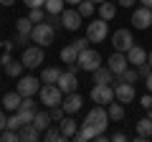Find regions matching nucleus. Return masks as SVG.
I'll return each mask as SVG.
<instances>
[{"instance_id":"58836bf2","label":"nucleus","mask_w":152,"mask_h":142,"mask_svg":"<svg viewBox=\"0 0 152 142\" xmlns=\"http://www.w3.org/2000/svg\"><path fill=\"white\" fill-rule=\"evenodd\" d=\"M86 43H91V41H89V38H76V41H74V43H71V46H74V48L79 51V53H81V51L86 48Z\"/></svg>"},{"instance_id":"c85d7f7f","label":"nucleus","mask_w":152,"mask_h":142,"mask_svg":"<svg viewBox=\"0 0 152 142\" xmlns=\"http://www.w3.org/2000/svg\"><path fill=\"white\" fill-rule=\"evenodd\" d=\"M46 13H64L66 10V0H46Z\"/></svg>"},{"instance_id":"bb28decb","label":"nucleus","mask_w":152,"mask_h":142,"mask_svg":"<svg viewBox=\"0 0 152 142\" xmlns=\"http://www.w3.org/2000/svg\"><path fill=\"white\" fill-rule=\"evenodd\" d=\"M61 61H64V64H76V61H79V51H76L74 46L61 48Z\"/></svg>"},{"instance_id":"49530a36","label":"nucleus","mask_w":152,"mask_h":142,"mask_svg":"<svg viewBox=\"0 0 152 142\" xmlns=\"http://www.w3.org/2000/svg\"><path fill=\"white\" fill-rule=\"evenodd\" d=\"M13 46H15V41H5V43H3V53H10Z\"/></svg>"},{"instance_id":"c756f323","label":"nucleus","mask_w":152,"mask_h":142,"mask_svg":"<svg viewBox=\"0 0 152 142\" xmlns=\"http://www.w3.org/2000/svg\"><path fill=\"white\" fill-rule=\"evenodd\" d=\"M33 26H36V23H33L31 18H18V23H15L18 33H26V36H31V33H33Z\"/></svg>"},{"instance_id":"393cba45","label":"nucleus","mask_w":152,"mask_h":142,"mask_svg":"<svg viewBox=\"0 0 152 142\" xmlns=\"http://www.w3.org/2000/svg\"><path fill=\"white\" fill-rule=\"evenodd\" d=\"M114 15H117V5H114V3H109V0H104L102 5H99V18H104V20H112Z\"/></svg>"},{"instance_id":"6e6d98bb","label":"nucleus","mask_w":152,"mask_h":142,"mask_svg":"<svg viewBox=\"0 0 152 142\" xmlns=\"http://www.w3.org/2000/svg\"><path fill=\"white\" fill-rule=\"evenodd\" d=\"M91 3H104V0H91Z\"/></svg>"},{"instance_id":"0eeeda50","label":"nucleus","mask_w":152,"mask_h":142,"mask_svg":"<svg viewBox=\"0 0 152 142\" xmlns=\"http://www.w3.org/2000/svg\"><path fill=\"white\" fill-rule=\"evenodd\" d=\"M112 46L114 51H122V53H127V51L134 46V38H132V33L127 31V28H119V31L112 33Z\"/></svg>"},{"instance_id":"2f4dec72","label":"nucleus","mask_w":152,"mask_h":142,"mask_svg":"<svg viewBox=\"0 0 152 142\" xmlns=\"http://www.w3.org/2000/svg\"><path fill=\"white\" fill-rule=\"evenodd\" d=\"M79 13H81V18H91L94 13H96V8H94L91 0H81V3H79Z\"/></svg>"},{"instance_id":"ddd939ff","label":"nucleus","mask_w":152,"mask_h":142,"mask_svg":"<svg viewBox=\"0 0 152 142\" xmlns=\"http://www.w3.org/2000/svg\"><path fill=\"white\" fill-rule=\"evenodd\" d=\"M56 84H58V89H61L64 94H71V91H76V89H79V79H76L74 71H64Z\"/></svg>"},{"instance_id":"1a4fd4ad","label":"nucleus","mask_w":152,"mask_h":142,"mask_svg":"<svg viewBox=\"0 0 152 142\" xmlns=\"http://www.w3.org/2000/svg\"><path fill=\"white\" fill-rule=\"evenodd\" d=\"M114 97H117V102H122V104H129L132 99H134V84L124 81V79L114 81Z\"/></svg>"},{"instance_id":"9d476101","label":"nucleus","mask_w":152,"mask_h":142,"mask_svg":"<svg viewBox=\"0 0 152 142\" xmlns=\"http://www.w3.org/2000/svg\"><path fill=\"white\" fill-rule=\"evenodd\" d=\"M107 66L117 74V76H122V74L129 69V59H127V53H122V51H114V53L107 59Z\"/></svg>"},{"instance_id":"ea45409f","label":"nucleus","mask_w":152,"mask_h":142,"mask_svg":"<svg viewBox=\"0 0 152 142\" xmlns=\"http://www.w3.org/2000/svg\"><path fill=\"white\" fill-rule=\"evenodd\" d=\"M137 71H140V76H145V79H147V76L152 74V66L145 61V64H140V66H137Z\"/></svg>"},{"instance_id":"8fccbe9b","label":"nucleus","mask_w":152,"mask_h":142,"mask_svg":"<svg viewBox=\"0 0 152 142\" xmlns=\"http://www.w3.org/2000/svg\"><path fill=\"white\" fill-rule=\"evenodd\" d=\"M147 89H150V94H152V74L147 76Z\"/></svg>"},{"instance_id":"412c9836","label":"nucleus","mask_w":152,"mask_h":142,"mask_svg":"<svg viewBox=\"0 0 152 142\" xmlns=\"http://www.w3.org/2000/svg\"><path fill=\"white\" fill-rule=\"evenodd\" d=\"M107 112H109V119L112 122H122L124 119V104L114 99L112 104H107Z\"/></svg>"},{"instance_id":"37998d69","label":"nucleus","mask_w":152,"mask_h":142,"mask_svg":"<svg viewBox=\"0 0 152 142\" xmlns=\"http://www.w3.org/2000/svg\"><path fill=\"white\" fill-rule=\"evenodd\" d=\"M140 104L145 107V109H150V107H152V94H145V97L140 99Z\"/></svg>"},{"instance_id":"20e7f679","label":"nucleus","mask_w":152,"mask_h":142,"mask_svg":"<svg viewBox=\"0 0 152 142\" xmlns=\"http://www.w3.org/2000/svg\"><path fill=\"white\" fill-rule=\"evenodd\" d=\"M43 46H26L23 48V56H20V61H23V66L26 69H38V66L43 64Z\"/></svg>"},{"instance_id":"6ab92c4d","label":"nucleus","mask_w":152,"mask_h":142,"mask_svg":"<svg viewBox=\"0 0 152 142\" xmlns=\"http://www.w3.org/2000/svg\"><path fill=\"white\" fill-rule=\"evenodd\" d=\"M20 102H23V94L18 91H10V94H5V97H3V104H5V109L8 112H18V107H20Z\"/></svg>"},{"instance_id":"4468645a","label":"nucleus","mask_w":152,"mask_h":142,"mask_svg":"<svg viewBox=\"0 0 152 142\" xmlns=\"http://www.w3.org/2000/svg\"><path fill=\"white\" fill-rule=\"evenodd\" d=\"M81 104H84L81 94L71 91V94H64V102H61V107H64V112H66V114H76V112L81 109Z\"/></svg>"},{"instance_id":"39448f33","label":"nucleus","mask_w":152,"mask_h":142,"mask_svg":"<svg viewBox=\"0 0 152 142\" xmlns=\"http://www.w3.org/2000/svg\"><path fill=\"white\" fill-rule=\"evenodd\" d=\"M38 97H41V104H46V109L64 102V91L58 89V84H46V86H41Z\"/></svg>"},{"instance_id":"aec40b11","label":"nucleus","mask_w":152,"mask_h":142,"mask_svg":"<svg viewBox=\"0 0 152 142\" xmlns=\"http://www.w3.org/2000/svg\"><path fill=\"white\" fill-rule=\"evenodd\" d=\"M3 69H5V74H8V76L20 79V76H23V69H26V66H23V61L10 59V61H5V64H3Z\"/></svg>"},{"instance_id":"6e6552de","label":"nucleus","mask_w":152,"mask_h":142,"mask_svg":"<svg viewBox=\"0 0 152 142\" xmlns=\"http://www.w3.org/2000/svg\"><path fill=\"white\" fill-rule=\"evenodd\" d=\"M79 66H81L84 71H96L99 66H102V56H99V51L84 48L81 53H79Z\"/></svg>"},{"instance_id":"de8ad7c7","label":"nucleus","mask_w":152,"mask_h":142,"mask_svg":"<svg viewBox=\"0 0 152 142\" xmlns=\"http://www.w3.org/2000/svg\"><path fill=\"white\" fill-rule=\"evenodd\" d=\"M117 3H119L122 8H132V5H134V3H137V0H117Z\"/></svg>"},{"instance_id":"7c9ffc66","label":"nucleus","mask_w":152,"mask_h":142,"mask_svg":"<svg viewBox=\"0 0 152 142\" xmlns=\"http://www.w3.org/2000/svg\"><path fill=\"white\" fill-rule=\"evenodd\" d=\"M43 135H46V140H48V142H61V140H66L64 132H61V127H53V124H51Z\"/></svg>"},{"instance_id":"f704fd0d","label":"nucleus","mask_w":152,"mask_h":142,"mask_svg":"<svg viewBox=\"0 0 152 142\" xmlns=\"http://www.w3.org/2000/svg\"><path fill=\"white\" fill-rule=\"evenodd\" d=\"M0 140H3V142H18L20 137H18V132H15V130H10V127H5V130L0 132Z\"/></svg>"},{"instance_id":"423d86ee","label":"nucleus","mask_w":152,"mask_h":142,"mask_svg":"<svg viewBox=\"0 0 152 142\" xmlns=\"http://www.w3.org/2000/svg\"><path fill=\"white\" fill-rule=\"evenodd\" d=\"M89 97H91V102L94 104H112L114 99V86H109V84H94L91 86V94H89Z\"/></svg>"},{"instance_id":"c9c22d12","label":"nucleus","mask_w":152,"mask_h":142,"mask_svg":"<svg viewBox=\"0 0 152 142\" xmlns=\"http://www.w3.org/2000/svg\"><path fill=\"white\" fill-rule=\"evenodd\" d=\"M48 112H51V119L53 122H61L66 117V112H64V107L61 104H56V107H48Z\"/></svg>"},{"instance_id":"9b49d317","label":"nucleus","mask_w":152,"mask_h":142,"mask_svg":"<svg viewBox=\"0 0 152 142\" xmlns=\"http://www.w3.org/2000/svg\"><path fill=\"white\" fill-rule=\"evenodd\" d=\"M132 26L140 28V31H147V28L152 26V8H137L134 13H132Z\"/></svg>"},{"instance_id":"cd10ccee","label":"nucleus","mask_w":152,"mask_h":142,"mask_svg":"<svg viewBox=\"0 0 152 142\" xmlns=\"http://www.w3.org/2000/svg\"><path fill=\"white\" fill-rule=\"evenodd\" d=\"M74 140H79V142H86V140H96V132H94L91 127H86V124H81V130H76V135H74Z\"/></svg>"},{"instance_id":"a19ab883","label":"nucleus","mask_w":152,"mask_h":142,"mask_svg":"<svg viewBox=\"0 0 152 142\" xmlns=\"http://www.w3.org/2000/svg\"><path fill=\"white\" fill-rule=\"evenodd\" d=\"M28 38H31V36H26V33H18V36H15V46H23V48H26Z\"/></svg>"},{"instance_id":"09e8293b","label":"nucleus","mask_w":152,"mask_h":142,"mask_svg":"<svg viewBox=\"0 0 152 142\" xmlns=\"http://www.w3.org/2000/svg\"><path fill=\"white\" fill-rule=\"evenodd\" d=\"M79 69H81V66H79V61H76V64H66V71H74V74H76Z\"/></svg>"},{"instance_id":"7ed1b4c3","label":"nucleus","mask_w":152,"mask_h":142,"mask_svg":"<svg viewBox=\"0 0 152 142\" xmlns=\"http://www.w3.org/2000/svg\"><path fill=\"white\" fill-rule=\"evenodd\" d=\"M107 33H109V20H104V18H96V20H91L86 26V38L91 41V43L107 41Z\"/></svg>"},{"instance_id":"b1692460","label":"nucleus","mask_w":152,"mask_h":142,"mask_svg":"<svg viewBox=\"0 0 152 142\" xmlns=\"http://www.w3.org/2000/svg\"><path fill=\"white\" fill-rule=\"evenodd\" d=\"M61 74H64L61 69H56V66H48V69H43V74H41V81H43V84H56Z\"/></svg>"},{"instance_id":"473e14b6","label":"nucleus","mask_w":152,"mask_h":142,"mask_svg":"<svg viewBox=\"0 0 152 142\" xmlns=\"http://www.w3.org/2000/svg\"><path fill=\"white\" fill-rule=\"evenodd\" d=\"M46 23H48V26H53L56 31H61V28H64V20H61V13H46Z\"/></svg>"},{"instance_id":"4c0bfd02","label":"nucleus","mask_w":152,"mask_h":142,"mask_svg":"<svg viewBox=\"0 0 152 142\" xmlns=\"http://www.w3.org/2000/svg\"><path fill=\"white\" fill-rule=\"evenodd\" d=\"M122 79H124V81H129V84H134L137 79H140V71H134V69H127L124 74H122Z\"/></svg>"},{"instance_id":"5fc2aeb1","label":"nucleus","mask_w":152,"mask_h":142,"mask_svg":"<svg viewBox=\"0 0 152 142\" xmlns=\"http://www.w3.org/2000/svg\"><path fill=\"white\" fill-rule=\"evenodd\" d=\"M147 64L152 66V51H150V53H147Z\"/></svg>"},{"instance_id":"f03ea898","label":"nucleus","mask_w":152,"mask_h":142,"mask_svg":"<svg viewBox=\"0 0 152 142\" xmlns=\"http://www.w3.org/2000/svg\"><path fill=\"white\" fill-rule=\"evenodd\" d=\"M31 38H33V43L46 46V48H48V46L53 43V38H56V28H53V26H48L46 20H43V23H36V26H33Z\"/></svg>"},{"instance_id":"603ef678","label":"nucleus","mask_w":152,"mask_h":142,"mask_svg":"<svg viewBox=\"0 0 152 142\" xmlns=\"http://www.w3.org/2000/svg\"><path fill=\"white\" fill-rule=\"evenodd\" d=\"M140 3H142L145 8H152V0H140Z\"/></svg>"},{"instance_id":"f8f14e48","label":"nucleus","mask_w":152,"mask_h":142,"mask_svg":"<svg viewBox=\"0 0 152 142\" xmlns=\"http://www.w3.org/2000/svg\"><path fill=\"white\" fill-rule=\"evenodd\" d=\"M18 91H20L23 97H33V94L41 91V84H38L36 76H20L18 79Z\"/></svg>"},{"instance_id":"a211bd4d","label":"nucleus","mask_w":152,"mask_h":142,"mask_svg":"<svg viewBox=\"0 0 152 142\" xmlns=\"http://www.w3.org/2000/svg\"><path fill=\"white\" fill-rule=\"evenodd\" d=\"M127 59H129V64H132V66H140V64H145V61H147V51L142 48V46H137V43H134L129 51H127Z\"/></svg>"},{"instance_id":"79ce46f5","label":"nucleus","mask_w":152,"mask_h":142,"mask_svg":"<svg viewBox=\"0 0 152 142\" xmlns=\"http://www.w3.org/2000/svg\"><path fill=\"white\" fill-rule=\"evenodd\" d=\"M28 8H43L46 5V0H23Z\"/></svg>"},{"instance_id":"a18cd8bd","label":"nucleus","mask_w":152,"mask_h":142,"mask_svg":"<svg viewBox=\"0 0 152 142\" xmlns=\"http://www.w3.org/2000/svg\"><path fill=\"white\" fill-rule=\"evenodd\" d=\"M5 127H8V117H5V112L0 109V132L5 130Z\"/></svg>"},{"instance_id":"e433bc0d","label":"nucleus","mask_w":152,"mask_h":142,"mask_svg":"<svg viewBox=\"0 0 152 142\" xmlns=\"http://www.w3.org/2000/svg\"><path fill=\"white\" fill-rule=\"evenodd\" d=\"M23 124H26V122H23V117L18 114V112H15L13 117H8V127H10V130H15V132H18V130L23 127Z\"/></svg>"},{"instance_id":"f257e3e1","label":"nucleus","mask_w":152,"mask_h":142,"mask_svg":"<svg viewBox=\"0 0 152 142\" xmlns=\"http://www.w3.org/2000/svg\"><path fill=\"white\" fill-rule=\"evenodd\" d=\"M84 124L91 127L96 135H102V132L109 127V112L104 109L102 104H96L94 109H89V114H86V119H84Z\"/></svg>"},{"instance_id":"4be33fe9","label":"nucleus","mask_w":152,"mask_h":142,"mask_svg":"<svg viewBox=\"0 0 152 142\" xmlns=\"http://www.w3.org/2000/svg\"><path fill=\"white\" fill-rule=\"evenodd\" d=\"M51 122H53V119H51V112H41V109H38V112H36V117H33V124H36L41 132L48 130Z\"/></svg>"},{"instance_id":"72a5a7b5","label":"nucleus","mask_w":152,"mask_h":142,"mask_svg":"<svg viewBox=\"0 0 152 142\" xmlns=\"http://www.w3.org/2000/svg\"><path fill=\"white\" fill-rule=\"evenodd\" d=\"M28 18H31L33 23H43V20H46V8H31Z\"/></svg>"},{"instance_id":"2eb2a0df","label":"nucleus","mask_w":152,"mask_h":142,"mask_svg":"<svg viewBox=\"0 0 152 142\" xmlns=\"http://www.w3.org/2000/svg\"><path fill=\"white\" fill-rule=\"evenodd\" d=\"M61 20H64V31H79V28H81V13L66 8V10L61 13Z\"/></svg>"},{"instance_id":"f3484780","label":"nucleus","mask_w":152,"mask_h":142,"mask_svg":"<svg viewBox=\"0 0 152 142\" xmlns=\"http://www.w3.org/2000/svg\"><path fill=\"white\" fill-rule=\"evenodd\" d=\"M91 74H94V84H114V76H117L109 66H99V69L91 71Z\"/></svg>"},{"instance_id":"5701e85b","label":"nucleus","mask_w":152,"mask_h":142,"mask_svg":"<svg viewBox=\"0 0 152 142\" xmlns=\"http://www.w3.org/2000/svg\"><path fill=\"white\" fill-rule=\"evenodd\" d=\"M147 137H152V119L150 117L137 122V140H147Z\"/></svg>"},{"instance_id":"864d4df0","label":"nucleus","mask_w":152,"mask_h":142,"mask_svg":"<svg viewBox=\"0 0 152 142\" xmlns=\"http://www.w3.org/2000/svg\"><path fill=\"white\" fill-rule=\"evenodd\" d=\"M81 0H66V5H79Z\"/></svg>"},{"instance_id":"c03bdc74","label":"nucleus","mask_w":152,"mask_h":142,"mask_svg":"<svg viewBox=\"0 0 152 142\" xmlns=\"http://www.w3.org/2000/svg\"><path fill=\"white\" fill-rule=\"evenodd\" d=\"M112 140H114V142H124V140H127V132H114Z\"/></svg>"},{"instance_id":"a878e982","label":"nucleus","mask_w":152,"mask_h":142,"mask_svg":"<svg viewBox=\"0 0 152 142\" xmlns=\"http://www.w3.org/2000/svg\"><path fill=\"white\" fill-rule=\"evenodd\" d=\"M58 127H61V132H64V137H66V140L76 135V122L71 119V117H64V119L58 122Z\"/></svg>"},{"instance_id":"dca6fc26","label":"nucleus","mask_w":152,"mask_h":142,"mask_svg":"<svg viewBox=\"0 0 152 142\" xmlns=\"http://www.w3.org/2000/svg\"><path fill=\"white\" fill-rule=\"evenodd\" d=\"M18 137H20V142H38L41 140V130H38L33 122H26V124L18 130Z\"/></svg>"},{"instance_id":"3c124183","label":"nucleus","mask_w":152,"mask_h":142,"mask_svg":"<svg viewBox=\"0 0 152 142\" xmlns=\"http://www.w3.org/2000/svg\"><path fill=\"white\" fill-rule=\"evenodd\" d=\"M13 3H15V0H0V5H5V8H8V5H13Z\"/></svg>"}]
</instances>
